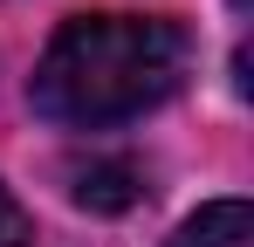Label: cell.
<instances>
[{
    "instance_id": "1",
    "label": "cell",
    "mask_w": 254,
    "mask_h": 247,
    "mask_svg": "<svg viewBox=\"0 0 254 247\" xmlns=\"http://www.w3.org/2000/svg\"><path fill=\"white\" fill-rule=\"evenodd\" d=\"M192 41L172 21L151 14H83L48 41V55L35 62V110L48 124L69 130H110L144 110H158L172 89L186 82Z\"/></svg>"
},
{
    "instance_id": "2",
    "label": "cell",
    "mask_w": 254,
    "mask_h": 247,
    "mask_svg": "<svg viewBox=\"0 0 254 247\" xmlns=\"http://www.w3.org/2000/svg\"><path fill=\"white\" fill-rule=\"evenodd\" d=\"M165 247H254V213H248V199H213Z\"/></svg>"
},
{
    "instance_id": "3",
    "label": "cell",
    "mask_w": 254,
    "mask_h": 247,
    "mask_svg": "<svg viewBox=\"0 0 254 247\" xmlns=\"http://www.w3.org/2000/svg\"><path fill=\"white\" fill-rule=\"evenodd\" d=\"M76 199L96 213H117L137 199V172L130 165H76Z\"/></svg>"
},
{
    "instance_id": "4",
    "label": "cell",
    "mask_w": 254,
    "mask_h": 247,
    "mask_svg": "<svg viewBox=\"0 0 254 247\" xmlns=\"http://www.w3.org/2000/svg\"><path fill=\"white\" fill-rule=\"evenodd\" d=\"M0 247H28V213L7 185H0Z\"/></svg>"
}]
</instances>
